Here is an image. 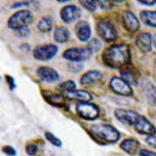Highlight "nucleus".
I'll return each mask as SVG.
<instances>
[{"instance_id":"obj_41","label":"nucleus","mask_w":156,"mask_h":156,"mask_svg":"<svg viewBox=\"0 0 156 156\" xmlns=\"http://www.w3.org/2000/svg\"><path fill=\"white\" fill-rule=\"evenodd\" d=\"M114 2H116V3H121V2H123L124 0H112Z\"/></svg>"},{"instance_id":"obj_36","label":"nucleus","mask_w":156,"mask_h":156,"mask_svg":"<svg viewBox=\"0 0 156 156\" xmlns=\"http://www.w3.org/2000/svg\"><path fill=\"white\" fill-rule=\"evenodd\" d=\"M139 156H156V152L146 149H141L139 151Z\"/></svg>"},{"instance_id":"obj_34","label":"nucleus","mask_w":156,"mask_h":156,"mask_svg":"<svg viewBox=\"0 0 156 156\" xmlns=\"http://www.w3.org/2000/svg\"><path fill=\"white\" fill-rule=\"evenodd\" d=\"M83 68V66L82 65L79 64L78 62L70 64V66H69V69H71L73 72H74V73H79V72L82 70Z\"/></svg>"},{"instance_id":"obj_21","label":"nucleus","mask_w":156,"mask_h":156,"mask_svg":"<svg viewBox=\"0 0 156 156\" xmlns=\"http://www.w3.org/2000/svg\"><path fill=\"white\" fill-rule=\"evenodd\" d=\"M121 78L127 81L129 84L136 85L138 83V78L135 69L129 68V67H124L120 71Z\"/></svg>"},{"instance_id":"obj_15","label":"nucleus","mask_w":156,"mask_h":156,"mask_svg":"<svg viewBox=\"0 0 156 156\" xmlns=\"http://www.w3.org/2000/svg\"><path fill=\"white\" fill-rule=\"evenodd\" d=\"M75 33L79 40L81 42L88 41L92 34L91 27L88 22L85 21H79L75 26Z\"/></svg>"},{"instance_id":"obj_33","label":"nucleus","mask_w":156,"mask_h":156,"mask_svg":"<svg viewBox=\"0 0 156 156\" xmlns=\"http://www.w3.org/2000/svg\"><path fill=\"white\" fill-rule=\"evenodd\" d=\"M5 80L7 83L8 84V87L10 88L11 91H13L15 90V88L16 87V85L15 80L13 79L12 76H10V75H6Z\"/></svg>"},{"instance_id":"obj_35","label":"nucleus","mask_w":156,"mask_h":156,"mask_svg":"<svg viewBox=\"0 0 156 156\" xmlns=\"http://www.w3.org/2000/svg\"><path fill=\"white\" fill-rule=\"evenodd\" d=\"M146 142L149 146L156 149V136H148L146 139Z\"/></svg>"},{"instance_id":"obj_10","label":"nucleus","mask_w":156,"mask_h":156,"mask_svg":"<svg viewBox=\"0 0 156 156\" xmlns=\"http://www.w3.org/2000/svg\"><path fill=\"white\" fill-rule=\"evenodd\" d=\"M135 130L142 135L154 136L156 134V128L144 116L139 115L134 123Z\"/></svg>"},{"instance_id":"obj_13","label":"nucleus","mask_w":156,"mask_h":156,"mask_svg":"<svg viewBox=\"0 0 156 156\" xmlns=\"http://www.w3.org/2000/svg\"><path fill=\"white\" fill-rule=\"evenodd\" d=\"M38 78L46 83H55L59 81L60 75L56 69L48 66L39 67L37 70Z\"/></svg>"},{"instance_id":"obj_16","label":"nucleus","mask_w":156,"mask_h":156,"mask_svg":"<svg viewBox=\"0 0 156 156\" xmlns=\"http://www.w3.org/2000/svg\"><path fill=\"white\" fill-rule=\"evenodd\" d=\"M141 89L151 105L156 106V87L147 80H142Z\"/></svg>"},{"instance_id":"obj_38","label":"nucleus","mask_w":156,"mask_h":156,"mask_svg":"<svg viewBox=\"0 0 156 156\" xmlns=\"http://www.w3.org/2000/svg\"><path fill=\"white\" fill-rule=\"evenodd\" d=\"M17 32L19 36H21V37H26L30 34V30H29L28 27H26V28L19 30H17Z\"/></svg>"},{"instance_id":"obj_3","label":"nucleus","mask_w":156,"mask_h":156,"mask_svg":"<svg viewBox=\"0 0 156 156\" xmlns=\"http://www.w3.org/2000/svg\"><path fill=\"white\" fill-rule=\"evenodd\" d=\"M33 21V15L30 11L23 9L15 12L8 19V26L12 30H19L28 27L29 24Z\"/></svg>"},{"instance_id":"obj_24","label":"nucleus","mask_w":156,"mask_h":156,"mask_svg":"<svg viewBox=\"0 0 156 156\" xmlns=\"http://www.w3.org/2000/svg\"><path fill=\"white\" fill-rule=\"evenodd\" d=\"M52 25L53 23H52L51 18L45 16L38 21L37 27H38V30L41 31L43 33H48L52 29Z\"/></svg>"},{"instance_id":"obj_23","label":"nucleus","mask_w":156,"mask_h":156,"mask_svg":"<svg viewBox=\"0 0 156 156\" xmlns=\"http://www.w3.org/2000/svg\"><path fill=\"white\" fill-rule=\"evenodd\" d=\"M45 99L50 105H54L56 107H64L66 105V100L64 97L61 94L51 93L49 96H47Z\"/></svg>"},{"instance_id":"obj_17","label":"nucleus","mask_w":156,"mask_h":156,"mask_svg":"<svg viewBox=\"0 0 156 156\" xmlns=\"http://www.w3.org/2000/svg\"><path fill=\"white\" fill-rule=\"evenodd\" d=\"M103 74L99 70H90L83 74L80 79L82 85H92L102 80Z\"/></svg>"},{"instance_id":"obj_8","label":"nucleus","mask_w":156,"mask_h":156,"mask_svg":"<svg viewBox=\"0 0 156 156\" xmlns=\"http://www.w3.org/2000/svg\"><path fill=\"white\" fill-rule=\"evenodd\" d=\"M110 87L115 93L120 96L131 97L133 95V89L130 84L119 77H113L110 80Z\"/></svg>"},{"instance_id":"obj_1","label":"nucleus","mask_w":156,"mask_h":156,"mask_svg":"<svg viewBox=\"0 0 156 156\" xmlns=\"http://www.w3.org/2000/svg\"><path fill=\"white\" fill-rule=\"evenodd\" d=\"M130 48L126 44H117L109 47L103 51L104 64L113 69H122L130 62Z\"/></svg>"},{"instance_id":"obj_37","label":"nucleus","mask_w":156,"mask_h":156,"mask_svg":"<svg viewBox=\"0 0 156 156\" xmlns=\"http://www.w3.org/2000/svg\"><path fill=\"white\" fill-rule=\"evenodd\" d=\"M137 2L142 5L149 6V7H152L156 4V0H137Z\"/></svg>"},{"instance_id":"obj_30","label":"nucleus","mask_w":156,"mask_h":156,"mask_svg":"<svg viewBox=\"0 0 156 156\" xmlns=\"http://www.w3.org/2000/svg\"><path fill=\"white\" fill-rule=\"evenodd\" d=\"M38 151V147L36 144L34 143H28L26 146V154L29 156L35 155Z\"/></svg>"},{"instance_id":"obj_14","label":"nucleus","mask_w":156,"mask_h":156,"mask_svg":"<svg viewBox=\"0 0 156 156\" xmlns=\"http://www.w3.org/2000/svg\"><path fill=\"white\" fill-rule=\"evenodd\" d=\"M153 39L151 34L143 32L137 36L136 40V45L142 52H150L152 49Z\"/></svg>"},{"instance_id":"obj_39","label":"nucleus","mask_w":156,"mask_h":156,"mask_svg":"<svg viewBox=\"0 0 156 156\" xmlns=\"http://www.w3.org/2000/svg\"><path fill=\"white\" fill-rule=\"evenodd\" d=\"M152 39H153V44L154 45V47H155L156 48V34H154V35L152 37Z\"/></svg>"},{"instance_id":"obj_12","label":"nucleus","mask_w":156,"mask_h":156,"mask_svg":"<svg viewBox=\"0 0 156 156\" xmlns=\"http://www.w3.org/2000/svg\"><path fill=\"white\" fill-rule=\"evenodd\" d=\"M60 16L65 23H71L80 17L81 10L75 5L65 6L61 10Z\"/></svg>"},{"instance_id":"obj_32","label":"nucleus","mask_w":156,"mask_h":156,"mask_svg":"<svg viewBox=\"0 0 156 156\" xmlns=\"http://www.w3.org/2000/svg\"><path fill=\"white\" fill-rule=\"evenodd\" d=\"M97 3L100 6L101 8L104 9V10L110 9L113 7L111 0H97Z\"/></svg>"},{"instance_id":"obj_7","label":"nucleus","mask_w":156,"mask_h":156,"mask_svg":"<svg viewBox=\"0 0 156 156\" xmlns=\"http://www.w3.org/2000/svg\"><path fill=\"white\" fill-rule=\"evenodd\" d=\"M58 47L55 44H45L36 47L33 51V56L36 60L47 62L53 58L58 52Z\"/></svg>"},{"instance_id":"obj_20","label":"nucleus","mask_w":156,"mask_h":156,"mask_svg":"<svg viewBox=\"0 0 156 156\" xmlns=\"http://www.w3.org/2000/svg\"><path fill=\"white\" fill-rule=\"evenodd\" d=\"M69 36H70V33L69 30L65 26H58L54 30L53 38L55 41L59 44L66 43L69 39Z\"/></svg>"},{"instance_id":"obj_9","label":"nucleus","mask_w":156,"mask_h":156,"mask_svg":"<svg viewBox=\"0 0 156 156\" xmlns=\"http://www.w3.org/2000/svg\"><path fill=\"white\" fill-rule=\"evenodd\" d=\"M123 28L130 33H134L140 28V22L134 14L131 11H123L121 15Z\"/></svg>"},{"instance_id":"obj_31","label":"nucleus","mask_w":156,"mask_h":156,"mask_svg":"<svg viewBox=\"0 0 156 156\" xmlns=\"http://www.w3.org/2000/svg\"><path fill=\"white\" fill-rule=\"evenodd\" d=\"M2 151L7 156H16L17 154L16 149L11 146H4L2 148Z\"/></svg>"},{"instance_id":"obj_25","label":"nucleus","mask_w":156,"mask_h":156,"mask_svg":"<svg viewBox=\"0 0 156 156\" xmlns=\"http://www.w3.org/2000/svg\"><path fill=\"white\" fill-rule=\"evenodd\" d=\"M39 3L37 0H23V1H20V2H16V3H13L11 8L16 9V8H21V7H35L38 8Z\"/></svg>"},{"instance_id":"obj_18","label":"nucleus","mask_w":156,"mask_h":156,"mask_svg":"<svg viewBox=\"0 0 156 156\" xmlns=\"http://www.w3.org/2000/svg\"><path fill=\"white\" fill-rule=\"evenodd\" d=\"M140 143L135 138H126L120 143L119 146L124 152L130 155H135L139 148Z\"/></svg>"},{"instance_id":"obj_19","label":"nucleus","mask_w":156,"mask_h":156,"mask_svg":"<svg viewBox=\"0 0 156 156\" xmlns=\"http://www.w3.org/2000/svg\"><path fill=\"white\" fill-rule=\"evenodd\" d=\"M66 96L69 99L77 100L80 102H87L92 99L91 93L86 90H74L70 92H67Z\"/></svg>"},{"instance_id":"obj_5","label":"nucleus","mask_w":156,"mask_h":156,"mask_svg":"<svg viewBox=\"0 0 156 156\" xmlns=\"http://www.w3.org/2000/svg\"><path fill=\"white\" fill-rule=\"evenodd\" d=\"M98 35L106 42L115 41L117 38V31L113 24L108 20H100L97 24Z\"/></svg>"},{"instance_id":"obj_40","label":"nucleus","mask_w":156,"mask_h":156,"mask_svg":"<svg viewBox=\"0 0 156 156\" xmlns=\"http://www.w3.org/2000/svg\"><path fill=\"white\" fill-rule=\"evenodd\" d=\"M56 1L59 2V3H66L68 1H69V0H56Z\"/></svg>"},{"instance_id":"obj_27","label":"nucleus","mask_w":156,"mask_h":156,"mask_svg":"<svg viewBox=\"0 0 156 156\" xmlns=\"http://www.w3.org/2000/svg\"><path fill=\"white\" fill-rule=\"evenodd\" d=\"M81 5L89 12H95L97 8V0H79Z\"/></svg>"},{"instance_id":"obj_4","label":"nucleus","mask_w":156,"mask_h":156,"mask_svg":"<svg viewBox=\"0 0 156 156\" xmlns=\"http://www.w3.org/2000/svg\"><path fill=\"white\" fill-rule=\"evenodd\" d=\"M76 113L80 118L86 120H95L98 118L100 110L97 105L87 102H80L76 105Z\"/></svg>"},{"instance_id":"obj_29","label":"nucleus","mask_w":156,"mask_h":156,"mask_svg":"<svg viewBox=\"0 0 156 156\" xmlns=\"http://www.w3.org/2000/svg\"><path fill=\"white\" fill-rule=\"evenodd\" d=\"M59 87L62 91H65V92H70L72 91L76 90V83L73 80H68V81L62 83V84H60Z\"/></svg>"},{"instance_id":"obj_2","label":"nucleus","mask_w":156,"mask_h":156,"mask_svg":"<svg viewBox=\"0 0 156 156\" xmlns=\"http://www.w3.org/2000/svg\"><path fill=\"white\" fill-rule=\"evenodd\" d=\"M91 132L95 136L109 143H115L120 138V133L110 124H95L91 127Z\"/></svg>"},{"instance_id":"obj_28","label":"nucleus","mask_w":156,"mask_h":156,"mask_svg":"<svg viewBox=\"0 0 156 156\" xmlns=\"http://www.w3.org/2000/svg\"><path fill=\"white\" fill-rule=\"evenodd\" d=\"M45 137L54 146H56V147H62V141L57 136L54 135L53 133H51V132H46L45 133Z\"/></svg>"},{"instance_id":"obj_26","label":"nucleus","mask_w":156,"mask_h":156,"mask_svg":"<svg viewBox=\"0 0 156 156\" xmlns=\"http://www.w3.org/2000/svg\"><path fill=\"white\" fill-rule=\"evenodd\" d=\"M101 47H102L101 42L97 38H92L87 44V48L89 49L92 53L98 52L101 49Z\"/></svg>"},{"instance_id":"obj_6","label":"nucleus","mask_w":156,"mask_h":156,"mask_svg":"<svg viewBox=\"0 0 156 156\" xmlns=\"http://www.w3.org/2000/svg\"><path fill=\"white\" fill-rule=\"evenodd\" d=\"M92 54L87 48H70L64 51L63 57L72 62H81L90 59Z\"/></svg>"},{"instance_id":"obj_11","label":"nucleus","mask_w":156,"mask_h":156,"mask_svg":"<svg viewBox=\"0 0 156 156\" xmlns=\"http://www.w3.org/2000/svg\"><path fill=\"white\" fill-rule=\"evenodd\" d=\"M139 115H140L133 110L124 109H117L115 110V118L125 125H134Z\"/></svg>"},{"instance_id":"obj_22","label":"nucleus","mask_w":156,"mask_h":156,"mask_svg":"<svg viewBox=\"0 0 156 156\" xmlns=\"http://www.w3.org/2000/svg\"><path fill=\"white\" fill-rule=\"evenodd\" d=\"M140 17L145 25L156 28V11H141Z\"/></svg>"}]
</instances>
